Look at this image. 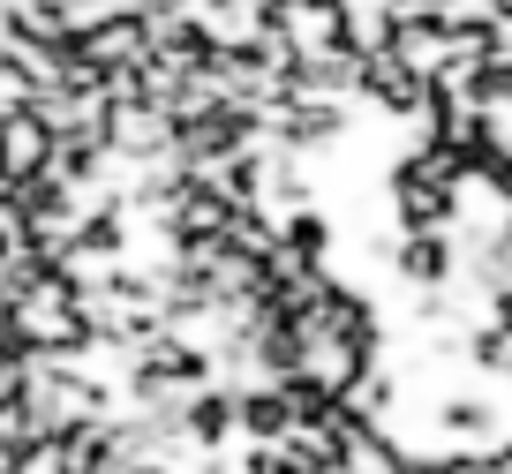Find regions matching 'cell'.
I'll use <instances>...</instances> for the list:
<instances>
[{
	"mask_svg": "<svg viewBox=\"0 0 512 474\" xmlns=\"http://www.w3.org/2000/svg\"><path fill=\"white\" fill-rule=\"evenodd\" d=\"M490 474H512V444H497V452H490Z\"/></svg>",
	"mask_w": 512,
	"mask_h": 474,
	"instance_id": "ba28073f",
	"label": "cell"
},
{
	"mask_svg": "<svg viewBox=\"0 0 512 474\" xmlns=\"http://www.w3.org/2000/svg\"><path fill=\"white\" fill-rule=\"evenodd\" d=\"M31 444H46V422L16 384V392H0V452H31Z\"/></svg>",
	"mask_w": 512,
	"mask_h": 474,
	"instance_id": "8992f818",
	"label": "cell"
},
{
	"mask_svg": "<svg viewBox=\"0 0 512 474\" xmlns=\"http://www.w3.org/2000/svg\"><path fill=\"white\" fill-rule=\"evenodd\" d=\"M196 23H204L211 53H256L272 38V0H211Z\"/></svg>",
	"mask_w": 512,
	"mask_h": 474,
	"instance_id": "5b68a950",
	"label": "cell"
},
{
	"mask_svg": "<svg viewBox=\"0 0 512 474\" xmlns=\"http://www.w3.org/2000/svg\"><path fill=\"white\" fill-rule=\"evenodd\" d=\"M272 31L309 61V53L347 46V8L339 0H272Z\"/></svg>",
	"mask_w": 512,
	"mask_h": 474,
	"instance_id": "277c9868",
	"label": "cell"
},
{
	"mask_svg": "<svg viewBox=\"0 0 512 474\" xmlns=\"http://www.w3.org/2000/svg\"><path fill=\"white\" fill-rule=\"evenodd\" d=\"M106 151L136 158V166H151V158H174V113L151 106V98H128V106H113Z\"/></svg>",
	"mask_w": 512,
	"mask_h": 474,
	"instance_id": "3957f363",
	"label": "cell"
},
{
	"mask_svg": "<svg viewBox=\"0 0 512 474\" xmlns=\"http://www.w3.org/2000/svg\"><path fill=\"white\" fill-rule=\"evenodd\" d=\"M8 339H16V354H91L98 347L91 316H83V294L61 271H46L31 294L8 301Z\"/></svg>",
	"mask_w": 512,
	"mask_h": 474,
	"instance_id": "6da1fadb",
	"label": "cell"
},
{
	"mask_svg": "<svg viewBox=\"0 0 512 474\" xmlns=\"http://www.w3.org/2000/svg\"><path fill=\"white\" fill-rule=\"evenodd\" d=\"M8 474H76V467H68L61 437H46V444H31V452H16V467H8Z\"/></svg>",
	"mask_w": 512,
	"mask_h": 474,
	"instance_id": "52a82bcc",
	"label": "cell"
},
{
	"mask_svg": "<svg viewBox=\"0 0 512 474\" xmlns=\"http://www.w3.org/2000/svg\"><path fill=\"white\" fill-rule=\"evenodd\" d=\"M53 143H61V136L46 128L38 106H8V113H0V196L31 189V181L53 166Z\"/></svg>",
	"mask_w": 512,
	"mask_h": 474,
	"instance_id": "7a4b0ae2",
	"label": "cell"
}]
</instances>
